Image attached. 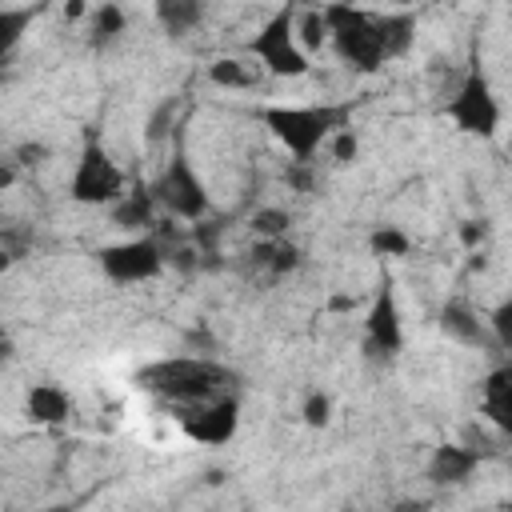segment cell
Segmentation results:
<instances>
[{
  "label": "cell",
  "instance_id": "12",
  "mask_svg": "<svg viewBox=\"0 0 512 512\" xmlns=\"http://www.w3.org/2000/svg\"><path fill=\"white\" fill-rule=\"evenodd\" d=\"M24 416L32 424H64L72 416V396L60 384H32L24 392Z\"/></svg>",
  "mask_w": 512,
  "mask_h": 512
},
{
  "label": "cell",
  "instance_id": "18",
  "mask_svg": "<svg viewBox=\"0 0 512 512\" xmlns=\"http://www.w3.org/2000/svg\"><path fill=\"white\" fill-rule=\"evenodd\" d=\"M156 20L168 36H188L192 28H200L204 4L200 0H156Z\"/></svg>",
  "mask_w": 512,
  "mask_h": 512
},
{
  "label": "cell",
  "instance_id": "27",
  "mask_svg": "<svg viewBox=\"0 0 512 512\" xmlns=\"http://www.w3.org/2000/svg\"><path fill=\"white\" fill-rule=\"evenodd\" d=\"M488 324H492V332H496V344H500V348H512V304H508V300L492 308V320H488Z\"/></svg>",
  "mask_w": 512,
  "mask_h": 512
},
{
  "label": "cell",
  "instance_id": "8",
  "mask_svg": "<svg viewBox=\"0 0 512 512\" xmlns=\"http://www.w3.org/2000/svg\"><path fill=\"white\" fill-rule=\"evenodd\" d=\"M96 264L112 284L152 280L164 268V240L160 236H136V240H124V244H108V248L96 252Z\"/></svg>",
  "mask_w": 512,
  "mask_h": 512
},
{
  "label": "cell",
  "instance_id": "22",
  "mask_svg": "<svg viewBox=\"0 0 512 512\" xmlns=\"http://www.w3.org/2000/svg\"><path fill=\"white\" fill-rule=\"evenodd\" d=\"M208 80H212L216 88H248V84H252L248 68H244L240 60H232V56L212 60V64H208Z\"/></svg>",
  "mask_w": 512,
  "mask_h": 512
},
{
  "label": "cell",
  "instance_id": "6",
  "mask_svg": "<svg viewBox=\"0 0 512 512\" xmlns=\"http://www.w3.org/2000/svg\"><path fill=\"white\" fill-rule=\"evenodd\" d=\"M68 196L76 204H116L124 196V172L112 164V156L100 148V140L84 144L72 184H68Z\"/></svg>",
  "mask_w": 512,
  "mask_h": 512
},
{
  "label": "cell",
  "instance_id": "33",
  "mask_svg": "<svg viewBox=\"0 0 512 512\" xmlns=\"http://www.w3.org/2000/svg\"><path fill=\"white\" fill-rule=\"evenodd\" d=\"M388 4H400V8H404V4H412V0H388Z\"/></svg>",
  "mask_w": 512,
  "mask_h": 512
},
{
  "label": "cell",
  "instance_id": "3",
  "mask_svg": "<svg viewBox=\"0 0 512 512\" xmlns=\"http://www.w3.org/2000/svg\"><path fill=\"white\" fill-rule=\"evenodd\" d=\"M324 12V24H328V44L336 48V56L352 68V72H376L384 64V52H380V40H376V24L368 12L344 4V0H332L320 8Z\"/></svg>",
  "mask_w": 512,
  "mask_h": 512
},
{
  "label": "cell",
  "instance_id": "20",
  "mask_svg": "<svg viewBox=\"0 0 512 512\" xmlns=\"http://www.w3.org/2000/svg\"><path fill=\"white\" fill-rule=\"evenodd\" d=\"M44 12V4H20V8H0V64L12 56V48L24 40L28 24Z\"/></svg>",
  "mask_w": 512,
  "mask_h": 512
},
{
  "label": "cell",
  "instance_id": "9",
  "mask_svg": "<svg viewBox=\"0 0 512 512\" xmlns=\"http://www.w3.org/2000/svg\"><path fill=\"white\" fill-rule=\"evenodd\" d=\"M180 428H184V436H192L200 444H212V448L228 444L240 428V404H236V396H216L208 404H196L180 416Z\"/></svg>",
  "mask_w": 512,
  "mask_h": 512
},
{
  "label": "cell",
  "instance_id": "21",
  "mask_svg": "<svg viewBox=\"0 0 512 512\" xmlns=\"http://www.w3.org/2000/svg\"><path fill=\"white\" fill-rule=\"evenodd\" d=\"M292 36L304 52H316L320 44H328V24H324V12L320 8H308L292 20Z\"/></svg>",
  "mask_w": 512,
  "mask_h": 512
},
{
  "label": "cell",
  "instance_id": "31",
  "mask_svg": "<svg viewBox=\"0 0 512 512\" xmlns=\"http://www.w3.org/2000/svg\"><path fill=\"white\" fill-rule=\"evenodd\" d=\"M84 16V0H68V20H80Z\"/></svg>",
  "mask_w": 512,
  "mask_h": 512
},
{
  "label": "cell",
  "instance_id": "15",
  "mask_svg": "<svg viewBox=\"0 0 512 512\" xmlns=\"http://www.w3.org/2000/svg\"><path fill=\"white\" fill-rule=\"evenodd\" d=\"M248 260H252V268H260L268 276H288V272H296L304 264V252L296 244H288L284 236H276V240H260L248 252Z\"/></svg>",
  "mask_w": 512,
  "mask_h": 512
},
{
  "label": "cell",
  "instance_id": "16",
  "mask_svg": "<svg viewBox=\"0 0 512 512\" xmlns=\"http://www.w3.org/2000/svg\"><path fill=\"white\" fill-rule=\"evenodd\" d=\"M372 24H376V40H380L384 60H392V56L408 52V44H412V36H416V16H412V12L372 16Z\"/></svg>",
  "mask_w": 512,
  "mask_h": 512
},
{
  "label": "cell",
  "instance_id": "2",
  "mask_svg": "<svg viewBox=\"0 0 512 512\" xmlns=\"http://www.w3.org/2000/svg\"><path fill=\"white\" fill-rule=\"evenodd\" d=\"M348 104H304V108H288V104H272V108H260V120L264 128L292 152V160H308L316 156V148L348 124Z\"/></svg>",
  "mask_w": 512,
  "mask_h": 512
},
{
  "label": "cell",
  "instance_id": "34",
  "mask_svg": "<svg viewBox=\"0 0 512 512\" xmlns=\"http://www.w3.org/2000/svg\"><path fill=\"white\" fill-rule=\"evenodd\" d=\"M0 344H4V336H0Z\"/></svg>",
  "mask_w": 512,
  "mask_h": 512
},
{
  "label": "cell",
  "instance_id": "10",
  "mask_svg": "<svg viewBox=\"0 0 512 512\" xmlns=\"http://www.w3.org/2000/svg\"><path fill=\"white\" fill-rule=\"evenodd\" d=\"M364 332H368V352H372V356H392V352H400L404 328H400V312H396L392 284H380V292H376V300H372V308H368Z\"/></svg>",
  "mask_w": 512,
  "mask_h": 512
},
{
  "label": "cell",
  "instance_id": "14",
  "mask_svg": "<svg viewBox=\"0 0 512 512\" xmlns=\"http://www.w3.org/2000/svg\"><path fill=\"white\" fill-rule=\"evenodd\" d=\"M480 392H484V416H488L500 432H512V368H508V364L492 368V372L484 376Z\"/></svg>",
  "mask_w": 512,
  "mask_h": 512
},
{
  "label": "cell",
  "instance_id": "29",
  "mask_svg": "<svg viewBox=\"0 0 512 512\" xmlns=\"http://www.w3.org/2000/svg\"><path fill=\"white\" fill-rule=\"evenodd\" d=\"M40 156H48L44 144H24V148H20V160H24V164H40Z\"/></svg>",
  "mask_w": 512,
  "mask_h": 512
},
{
  "label": "cell",
  "instance_id": "4",
  "mask_svg": "<svg viewBox=\"0 0 512 512\" xmlns=\"http://www.w3.org/2000/svg\"><path fill=\"white\" fill-rule=\"evenodd\" d=\"M292 20H296V8L284 4V8L248 40V52H252L272 76H304V72H308V52L296 44Z\"/></svg>",
  "mask_w": 512,
  "mask_h": 512
},
{
  "label": "cell",
  "instance_id": "24",
  "mask_svg": "<svg viewBox=\"0 0 512 512\" xmlns=\"http://www.w3.org/2000/svg\"><path fill=\"white\" fill-rule=\"evenodd\" d=\"M288 224H292V216H288L284 208H260V212L252 216V232H256V236H264V240L284 236V232H288Z\"/></svg>",
  "mask_w": 512,
  "mask_h": 512
},
{
  "label": "cell",
  "instance_id": "5",
  "mask_svg": "<svg viewBox=\"0 0 512 512\" xmlns=\"http://www.w3.org/2000/svg\"><path fill=\"white\" fill-rule=\"evenodd\" d=\"M148 188H152L156 204L168 208L176 220H204V216H208V192H204V184H200V176L192 172V164H188L184 152H176V156L168 160V168H164Z\"/></svg>",
  "mask_w": 512,
  "mask_h": 512
},
{
  "label": "cell",
  "instance_id": "25",
  "mask_svg": "<svg viewBox=\"0 0 512 512\" xmlns=\"http://www.w3.org/2000/svg\"><path fill=\"white\" fill-rule=\"evenodd\" d=\"M328 140H332V160H336V164H352V160H356L360 140H356V132H352L348 124H344V128H336Z\"/></svg>",
  "mask_w": 512,
  "mask_h": 512
},
{
  "label": "cell",
  "instance_id": "28",
  "mask_svg": "<svg viewBox=\"0 0 512 512\" xmlns=\"http://www.w3.org/2000/svg\"><path fill=\"white\" fill-rule=\"evenodd\" d=\"M484 236H488L484 220H464V224H460V240H464V248H476V244H484Z\"/></svg>",
  "mask_w": 512,
  "mask_h": 512
},
{
  "label": "cell",
  "instance_id": "30",
  "mask_svg": "<svg viewBox=\"0 0 512 512\" xmlns=\"http://www.w3.org/2000/svg\"><path fill=\"white\" fill-rule=\"evenodd\" d=\"M12 180H16V168L12 164H0V192L12 188Z\"/></svg>",
  "mask_w": 512,
  "mask_h": 512
},
{
  "label": "cell",
  "instance_id": "11",
  "mask_svg": "<svg viewBox=\"0 0 512 512\" xmlns=\"http://www.w3.org/2000/svg\"><path fill=\"white\" fill-rule=\"evenodd\" d=\"M480 468V448L468 444H440L428 460V480L432 484H464Z\"/></svg>",
  "mask_w": 512,
  "mask_h": 512
},
{
  "label": "cell",
  "instance_id": "17",
  "mask_svg": "<svg viewBox=\"0 0 512 512\" xmlns=\"http://www.w3.org/2000/svg\"><path fill=\"white\" fill-rule=\"evenodd\" d=\"M128 32V16H124V8L116 4V0H104L96 12H92V24H88V44L96 48V52H104V48H112L120 36Z\"/></svg>",
  "mask_w": 512,
  "mask_h": 512
},
{
  "label": "cell",
  "instance_id": "7",
  "mask_svg": "<svg viewBox=\"0 0 512 512\" xmlns=\"http://www.w3.org/2000/svg\"><path fill=\"white\" fill-rule=\"evenodd\" d=\"M448 116L468 136H484V140L496 136V128H500V104H496V96H492V88H488V80H484V72L476 64L468 68V76L460 80L456 96L448 100Z\"/></svg>",
  "mask_w": 512,
  "mask_h": 512
},
{
  "label": "cell",
  "instance_id": "13",
  "mask_svg": "<svg viewBox=\"0 0 512 512\" xmlns=\"http://www.w3.org/2000/svg\"><path fill=\"white\" fill-rule=\"evenodd\" d=\"M156 196H152V188H144V184H136L132 192H124L120 200H116V208H112V224L116 228H128V232H148V228H156Z\"/></svg>",
  "mask_w": 512,
  "mask_h": 512
},
{
  "label": "cell",
  "instance_id": "19",
  "mask_svg": "<svg viewBox=\"0 0 512 512\" xmlns=\"http://www.w3.org/2000/svg\"><path fill=\"white\" fill-rule=\"evenodd\" d=\"M440 328H444V336H452V340H460V344H480V340H484V324H480V316H476L464 300H448V304H444Z\"/></svg>",
  "mask_w": 512,
  "mask_h": 512
},
{
  "label": "cell",
  "instance_id": "26",
  "mask_svg": "<svg viewBox=\"0 0 512 512\" xmlns=\"http://www.w3.org/2000/svg\"><path fill=\"white\" fill-rule=\"evenodd\" d=\"M304 424L308 428H324L328 424V416H332V400L324 396V392H308V400H304Z\"/></svg>",
  "mask_w": 512,
  "mask_h": 512
},
{
  "label": "cell",
  "instance_id": "23",
  "mask_svg": "<svg viewBox=\"0 0 512 512\" xmlns=\"http://www.w3.org/2000/svg\"><path fill=\"white\" fill-rule=\"evenodd\" d=\"M368 244H372L376 256H408V248H412L408 232L396 228V224H380V228L368 236Z\"/></svg>",
  "mask_w": 512,
  "mask_h": 512
},
{
  "label": "cell",
  "instance_id": "32",
  "mask_svg": "<svg viewBox=\"0 0 512 512\" xmlns=\"http://www.w3.org/2000/svg\"><path fill=\"white\" fill-rule=\"evenodd\" d=\"M12 260H16V256H12L8 248H0V272H8V268H12Z\"/></svg>",
  "mask_w": 512,
  "mask_h": 512
},
{
  "label": "cell",
  "instance_id": "1",
  "mask_svg": "<svg viewBox=\"0 0 512 512\" xmlns=\"http://www.w3.org/2000/svg\"><path fill=\"white\" fill-rule=\"evenodd\" d=\"M148 392L172 400V404H184V408H196V404H208L216 396H224V388L236 380L224 364L216 360H204V356H172V360H160V364H148L140 376H136Z\"/></svg>",
  "mask_w": 512,
  "mask_h": 512
}]
</instances>
